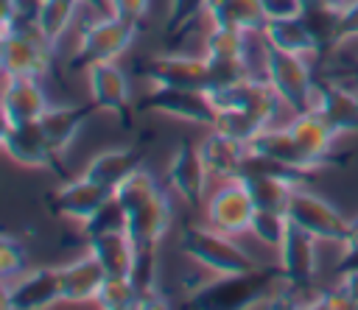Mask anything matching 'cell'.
<instances>
[{
	"label": "cell",
	"instance_id": "obj_1",
	"mask_svg": "<svg viewBox=\"0 0 358 310\" xmlns=\"http://www.w3.org/2000/svg\"><path fill=\"white\" fill-rule=\"evenodd\" d=\"M182 251L210 271L213 276H235L255 271V260L232 240V235H224L213 226H187L182 235Z\"/></svg>",
	"mask_w": 358,
	"mask_h": 310
},
{
	"label": "cell",
	"instance_id": "obj_2",
	"mask_svg": "<svg viewBox=\"0 0 358 310\" xmlns=\"http://www.w3.org/2000/svg\"><path fill=\"white\" fill-rule=\"evenodd\" d=\"M50 61H53V45L36 31L31 20L3 28V42H0L3 75L42 78L45 73H50Z\"/></svg>",
	"mask_w": 358,
	"mask_h": 310
},
{
	"label": "cell",
	"instance_id": "obj_3",
	"mask_svg": "<svg viewBox=\"0 0 358 310\" xmlns=\"http://www.w3.org/2000/svg\"><path fill=\"white\" fill-rule=\"evenodd\" d=\"M137 34H140V22H129L106 11L103 17H98L78 34L73 67L87 70L95 61H117L134 45Z\"/></svg>",
	"mask_w": 358,
	"mask_h": 310
},
{
	"label": "cell",
	"instance_id": "obj_4",
	"mask_svg": "<svg viewBox=\"0 0 358 310\" xmlns=\"http://www.w3.org/2000/svg\"><path fill=\"white\" fill-rule=\"evenodd\" d=\"M263 75L268 78V84L277 89V95L285 101V106L294 115L310 112L316 78L310 75V64L305 56L285 53L263 42Z\"/></svg>",
	"mask_w": 358,
	"mask_h": 310
},
{
	"label": "cell",
	"instance_id": "obj_5",
	"mask_svg": "<svg viewBox=\"0 0 358 310\" xmlns=\"http://www.w3.org/2000/svg\"><path fill=\"white\" fill-rule=\"evenodd\" d=\"M213 106L218 112L224 109H243V112H252L257 115L266 126H274V120L280 117L285 106V101L277 95V89L268 84V78L260 73L243 78V81H235V84H227V87H213L207 89Z\"/></svg>",
	"mask_w": 358,
	"mask_h": 310
},
{
	"label": "cell",
	"instance_id": "obj_6",
	"mask_svg": "<svg viewBox=\"0 0 358 310\" xmlns=\"http://www.w3.org/2000/svg\"><path fill=\"white\" fill-rule=\"evenodd\" d=\"M285 215H288L294 223H299L302 229H308L316 240H324V243H344V237H347L350 218H344L327 198H322L319 193L308 190V184H299V187L291 190Z\"/></svg>",
	"mask_w": 358,
	"mask_h": 310
},
{
	"label": "cell",
	"instance_id": "obj_7",
	"mask_svg": "<svg viewBox=\"0 0 358 310\" xmlns=\"http://www.w3.org/2000/svg\"><path fill=\"white\" fill-rule=\"evenodd\" d=\"M143 78H148L154 87H179V89H210L213 75L207 67L204 53L187 56V53H159L140 64Z\"/></svg>",
	"mask_w": 358,
	"mask_h": 310
},
{
	"label": "cell",
	"instance_id": "obj_8",
	"mask_svg": "<svg viewBox=\"0 0 358 310\" xmlns=\"http://www.w3.org/2000/svg\"><path fill=\"white\" fill-rule=\"evenodd\" d=\"M255 201L249 195V190L243 187L241 179H227L221 182V187L207 198L204 204V218L207 226L224 232V235H246L255 218Z\"/></svg>",
	"mask_w": 358,
	"mask_h": 310
},
{
	"label": "cell",
	"instance_id": "obj_9",
	"mask_svg": "<svg viewBox=\"0 0 358 310\" xmlns=\"http://www.w3.org/2000/svg\"><path fill=\"white\" fill-rule=\"evenodd\" d=\"M140 106L148 109V112H157V115H168V117L185 120V123L204 126V128H213L215 126V117H218V109L213 106V101H210V95L204 89L154 87L143 98Z\"/></svg>",
	"mask_w": 358,
	"mask_h": 310
},
{
	"label": "cell",
	"instance_id": "obj_10",
	"mask_svg": "<svg viewBox=\"0 0 358 310\" xmlns=\"http://www.w3.org/2000/svg\"><path fill=\"white\" fill-rule=\"evenodd\" d=\"M62 302L59 265L22 271L11 279H3V307L6 310H42Z\"/></svg>",
	"mask_w": 358,
	"mask_h": 310
},
{
	"label": "cell",
	"instance_id": "obj_11",
	"mask_svg": "<svg viewBox=\"0 0 358 310\" xmlns=\"http://www.w3.org/2000/svg\"><path fill=\"white\" fill-rule=\"evenodd\" d=\"M168 187L187 204V207H201L204 193H207V168L199 151V142L193 140H179L168 159Z\"/></svg>",
	"mask_w": 358,
	"mask_h": 310
},
{
	"label": "cell",
	"instance_id": "obj_12",
	"mask_svg": "<svg viewBox=\"0 0 358 310\" xmlns=\"http://www.w3.org/2000/svg\"><path fill=\"white\" fill-rule=\"evenodd\" d=\"M310 112H319L322 120L338 137L341 134H358V87L316 78Z\"/></svg>",
	"mask_w": 358,
	"mask_h": 310
},
{
	"label": "cell",
	"instance_id": "obj_13",
	"mask_svg": "<svg viewBox=\"0 0 358 310\" xmlns=\"http://www.w3.org/2000/svg\"><path fill=\"white\" fill-rule=\"evenodd\" d=\"M87 84H90V101L95 109H103L123 123L131 117V95H129V78L117 67V61H95L87 67Z\"/></svg>",
	"mask_w": 358,
	"mask_h": 310
},
{
	"label": "cell",
	"instance_id": "obj_14",
	"mask_svg": "<svg viewBox=\"0 0 358 310\" xmlns=\"http://www.w3.org/2000/svg\"><path fill=\"white\" fill-rule=\"evenodd\" d=\"M3 151L11 162L22 168H48L53 173H62L59 168L62 159L48 145L39 123H20V126L3 123Z\"/></svg>",
	"mask_w": 358,
	"mask_h": 310
},
{
	"label": "cell",
	"instance_id": "obj_15",
	"mask_svg": "<svg viewBox=\"0 0 358 310\" xmlns=\"http://www.w3.org/2000/svg\"><path fill=\"white\" fill-rule=\"evenodd\" d=\"M316 237L302 229L299 223H294L288 218V226H285V235H282V243L277 246V254H280V271L282 276L299 290V288H308L316 276Z\"/></svg>",
	"mask_w": 358,
	"mask_h": 310
},
{
	"label": "cell",
	"instance_id": "obj_16",
	"mask_svg": "<svg viewBox=\"0 0 358 310\" xmlns=\"http://www.w3.org/2000/svg\"><path fill=\"white\" fill-rule=\"evenodd\" d=\"M173 223V207L159 187L151 198L126 212V232L137 249H157Z\"/></svg>",
	"mask_w": 358,
	"mask_h": 310
},
{
	"label": "cell",
	"instance_id": "obj_17",
	"mask_svg": "<svg viewBox=\"0 0 358 310\" xmlns=\"http://www.w3.org/2000/svg\"><path fill=\"white\" fill-rule=\"evenodd\" d=\"M48 106V92L42 89L39 78L3 75V123H36Z\"/></svg>",
	"mask_w": 358,
	"mask_h": 310
},
{
	"label": "cell",
	"instance_id": "obj_18",
	"mask_svg": "<svg viewBox=\"0 0 358 310\" xmlns=\"http://www.w3.org/2000/svg\"><path fill=\"white\" fill-rule=\"evenodd\" d=\"M109 195H112V190L95 184L87 176H78V179L64 182L50 195V209L59 218H67V221H76V223H87Z\"/></svg>",
	"mask_w": 358,
	"mask_h": 310
},
{
	"label": "cell",
	"instance_id": "obj_19",
	"mask_svg": "<svg viewBox=\"0 0 358 310\" xmlns=\"http://www.w3.org/2000/svg\"><path fill=\"white\" fill-rule=\"evenodd\" d=\"M106 279L103 265L95 260L92 251L81 254L78 260L59 265V288H62V302L67 304H84V302H95L101 285Z\"/></svg>",
	"mask_w": 358,
	"mask_h": 310
},
{
	"label": "cell",
	"instance_id": "obj_20",
	"mask_svg": "<svg viewBox=\"0 0 358 310\" xmlns=\"http://www.w3.org/2000/svg\"><path fill=\"white\" fill-rule=\"evenodd\" d=\"M249 151L255 154H263V156H271L277 162H285V165H294L305 173H313L319 168H324L322 162H316L299 142L296 137L288 131V126H266L252 142H249Z\"/></svg>",
	"mask_w": 358,
	"mask_h": 310
},
{
	"label": "cell",
	"instance_id": "obj_21",
	"mask_svg": "<svg viewBox=\"0 0 358 310\" xmlns=\"http://www.w3.org/2000/svg\"><path fill=\"white\" fill-rule=\"evenodd\" d=\"M199 151H201L207 173L218 182H227V179H238L241 162L249 148L243 142L221 134L218 128H207V134L199 140Z\"/></svg>",
	"mask_w": 358,
	"mask_h": 310
},
{
	"label": "cell",
	"instance_id": "obj_22",
	"mask_svg": "<svg viewBox=\"0 0 358 310\" xmlns=\"http://www.w3.org/2000/svg\"><path fill=\"white\" fill-rule=\"evenodd\" d=\"M87 251L95 254V260L103 265L106 276H131L137 246L126 229H112V232L87 237Z\"/></svg>",
	"mask_w": 358,
	"mask_h": 310
},
{
	"label": "cell",
	"instance_id": "obj_23",
	"mask_svg": "<svg viewBox=\"0 0 358 310\" xmlns=\"http://www.w3.org/2000/svg\"><path fill=\"white\" fill-rule=\"evenodd\" d=\"M90 106H48L45 115L36 120L48 145L53 148V154L62 159L67 154V148L76 142L81 126H84V117H87Z\"/></svg>",
	"mask_w": 358,
	"mask_h": 310
},
{
	"label": "cell",
	"instance_id": "obj_24",
	"mask_svg": "<svg viewBox=\"0 0 358 310\" xmlns=\"http://www.w3.org/2000/svg\"><path fill=\"white\" fill-rule=\"evenodd\" d=\"M260 39L277 50H285V53H296V56H319L322 47L313 36V31L308 28V22L302 17H294V20H268L266 28L260 31Z\"/></svg>",
	"mask_w": 358,
	"mask_h": 310
},
{
	"label": "cell",
	"instance_id": "obj_25",
	"mask_svg": "<svg viewBox=\"0 0 358 310\" xmlns=\"http://www.w3.org/2000/svg\"><path fill=\"white\" fill-rule=\"evenodd\" d=\"M143 162V151L140 148H109V151H101L90 159V165L84 168L81 176L92 179L95 184L106 187L115 193V187L131 173L137 170Z\"/></svg>",
	"mask_w": 358,
	"mask_h": 310
},
{
	"label": "cell",
	"instance_id": "obj_26",
	"mask_svg": "<svg viewBox=\"0 0 358 310\" xmlns=\"http://www.w3.org/2000/svg\"><path fill=\"white\" fill-rule=\"evenodd\" d=\"M288 131L296 137V142L322 165H330L333 148H336V131L322 120L319 112H299L288 123Z\"/></svg>",
	"mask_w": 358,
	"mask_h": 310
},
{
	"label": "cell",
	"instance_id": "obj_27",
	"mask_svg": "<svg viewBox=\"0 0 358 310\" xmlns=\"http://www.w3.org/2000/svg\"><path fill=\"white\" fill-rule=\"evenodd\" d=\"M204 17L210 25L241 28L246 34H260L268 22L260 0H210Z\"/></svg>",
	"mask_w": 358,
	"mask_h": 310
},
{
	"label": "cell",
	"instance_id": "obj_28",
	"mask_svg": "<svg viewBox=\"0 0 358 310\" xmlns=\"http://www.w3.org/2000/svg\"><path fill=\"white\" fill-rule=\"evenodd\" d=\"M81 3H84V0H42L31 22H34L36 31L56 47V42H59V39L64 36V31L70 28V22H73V17H76V11H78Z\"/></svg>",
	"mask_w": 358,
	"mask_h": 310
},
{
	"label": "cell",
	"instance_id": "obj_29",
	"mask_svg": "<svg viewBox=\"0 0 358 310\" xmlns=\"http://www.w3.org/2000/svg\"><path fill=\"white\" fill-rule=\"evenodd\" d=\"M238 179L249 190L257 209H274V212H285L291 190L296 187V184H291L285 179H274V176H238Z\"/></svg>",
	"mask_w": 358,
	"mask_h": 310
},
{
	"label": "cell",
	"instance_id": "obj_30",
	"mask_svg": "<svg viewBox=\"0 0 358 310\" xmlns=\"http://www.w3.org/2000/svg\"><path fill=\"white\" fill-rule=\"evenodd\" d=\"M255 34H246L241 28H224L213 25L204 36V56L207 59H249V39Z\"/></svg>",
	"mask_w": 358,
	"mask_h": 310
},
{
	"label": "cell",
	"instance_id": "obj_31",
	"mask_svg": "<svg viewBox=\"0 0 358 310\" xmlns=\"http://www.w3.org/2000/svg\"><path fill=\"white\" fill-rule=\"evenodd\" d=\"M103 310H140L143 307V293L131 282V276H106L95 302Z\"/></svg>",
	"mask_w": 358,
	"mask_h": 310
},
{
	"label": "cell",
	"instance_id": "obj_32",
	"mask_svg": "<svg viewBox=\"0 0 358 310\" xmlns=\"http://www.w3.org/2000/svg\"><path fill=\"white\" fill-rule=\"evenodd\" d=\"M338 11H341V8H330V6H324V3H319V0H313V3L305 6L302 20H305L308 28L313 31V36H316L322 53L330 50V47H338V42H336V34H338Z\"/></svg>",
	"mask_w": 358,
	"mask_h": 310
},
{
	"label": "cell",
	"instance_id": "obj_33",
	"mask_svg": "<svg viewBox=\"0 0 358 310\" xmlns=\"http://www.w3.org/2000/svg\"><path fill=\"white\" fill-rule=\"evenodd\" d=\"M213 128H218L221 134H227V137H232V140H238V142H243V145L249 148V142L266 128V123H263L257 115H252V112H243V109H224V112H218Z\"/></svg>",
	"mask_w": 358,
	"mask_h": 310
},
{
	"label": "cell",
	"instance_id": "obj_34",
	"mask_svg": "<svg viewBox=\"0 0 358 310\" xmlns=\"http://www.w3.org/2000/svg\"><path fill=\"white\" fill-rule=\"evenodd\" d=\"M157 190H159V184H157L154 173L140 165L137 170H131V173L115 187V198H117L120 207L129 212V209H134L137 204H143L145 198H151Z\"/></svg>",
	"mask_w": 358,
	"mask_h": 310
},
{
	"label": "cell",
	"instance_id": "obj_35",
	"mask_svg": "<svg viewBox=\"0 0 358 310\" xmlns=\"http://www.w3.org/2000/svg\"><path fill=\"white\" fill-rule=\"evenodd\" d=\"M285 226H288V215H285V212H274V209H255V218H252L249 235H252L255 240H260L263 246L277 249V246L282 243Z\"/></svg>",
	"mask_w": 358,
	"mask_h": 310
},
{
	"label": "cell",
	"instance_id": "obj_36",
	"mask_svg": "<svg viewBox=\"0 0 358 310\" xmlns=\"http://www.w3.org/2000/svg\"><path fill=\"white\" fill-rule=\"evenodd\" d=\"M84 226V235L92 237V235H101V232H112V229H126V209L120 207V201L115 198V193L98 207V212L81 223Z\"/></svg>",
	"mask_w": 358,
	"mask_h": 310
},
{
	"label": "cell",
	"instance_id": "obj_37",
	"mask_svg": "<svg viewBox=\"0 0 358 310\" xmlns=\"http://www.w3.org/2000/svg\"><path fill=\"white\" fill-rule=\"evenodd\" d=\"M210 0H168V17H165V28L173 34L185 25H190L193 20H199L207 11Z\"/></svg>",
	"mask_w": 358,
	"mask_h": 310
},
{
	"label": "cell",
	"instance_id": "obj_38",
	"mask_svg": "<svg viewBox=\"0 0 358 310\" xmlns=\"http://www.w3.org/2000/svg\"><path fill=\"white\" fill-rule=\"evenodd\" d=\"M22 271H28L25 246L17 243L11 235H3V240H0V274H3V279H11Z\"/></svg>",
	"mask_w": 358,
	"mask_h": 310
},
{
	"label": "cell",
	"instance_id": "obj_39",
	"mask_svg": "<svg viewBox=\"0 0 358 310\" xmlns=\"http://www.w3.org/2000/svg\"><path fill=\"white\" fill-rule=\"evenodd\" d=\"M148 6L151 0H106V11L129 22H143L148 17Z\"/></svg>",
	"mask_w": 358,
	"mask_h": 310
},
{
	"label": "cell",
	"instance_id": "obj_40",
	"mask_svg": "<svg viewBox=\"0 0 358 310\" xmlns=\"http://www.w3.org/2000/svg\"><path fill=\"white\" fill-rule=\"evenodd\" d=\"M305 307H324V310H355V302L350 299V293L338 285L333 290H322L313 296V302H308Z\"/></svg>",
	"mask_w": 358,
	"mask_h": 310
},
{
	"label": "cell",
	"instance_id": "obj_41",
	"mask_svg": "<svg viewBox=\"0 0 358 310\" xmlns=\"http://www.w3.org/2000/svg\"><path fill=\"white\" fill-rule=\"evenodd\" d=\"M352 39H358V0H350L338 11V34H336V42L338 45H347Z\"/></svg>",
	"mask_w": 358,
	"mask_h": 310
},
{
	"label": "cell",
	"instance_id": "obj_42",
	"mask_svg": "<svg viewBox=\"0 0 358 310\" xmlns=\"http://www.w3.org/2000/svg\"><path fill=\"white\" fill-rule=\"evenodd\" d=\"M266 20H294L305 14V0H260Z\"/></svg>",
	"mask_w": 358,
	"mask_h": 310
},
{
	"label": "cell",
	"instance_id": "obj_43",
	"mask_svg": "<svg viewBox=\"0 0 358 310\" xmlns=\"http://www.w3.org/2000/svg\"><path fill=\"white\" fill-rule=\"evenodd\" d=\"M350 271H358V243L344 246V254H341L338 263H336V274H338V276H341V274H350Z\"/></svg>",
	"mask_w": 358,
	"mask_h": 310
},
{
	"label": "cell",
	"instance_id": "obj_44",
	"mask_svg": "<svg viewBox=\"0 0 358 310\" xmlns=\"http://www.w3.org/2000/svg\"><path fill=\"white\" fill-rule=\"evenodd\" d=\"M341 288L350 293V299L355 302V310H358V271H350V274H341Z\"/></svg>",
	"mask_w": 358,
	"mask_h": 310
},
{
	"label": "cell",
	"instance_id": "obj_45",
	"mask_svg": "<svg viewBox=\"0 0 358 310\" xmlns=\"http://www.w3.org/2000/svg\"><path fill=\"white\" fill-rule=\"evenodd\" d=\"M352 243H358V215H355V218H350L347 237H344V243H341V246H352Z\"/></svg>",
	"mask_w": 358,
	"mask_h": 310
},
{
	"label": "cell",
	"instance_id": "obj_46",
	"mask_svg": "<svg viewBox=\"0 0 358 310\" xmlns=\"http://www.w3.org/2000/svg\"><path fill=\"white\" fill-rule=\"evenodd\" d=\"M319 3H324V6H330V8H344L350 0H319Z\"/></svg>",
	"mask_w": 358,
	"mask_h": 310
},
{
	"label": "cell",
	"instance_id": "obj_47",
	"mask_svg": "<svg viewBox=\"0 0 358 310\" xmlns=\"http://www.w3.org/2000/svg\"><path fill=\"white\" fill-rule=\"evenodd\" d=\"M352 75H355V81H358V64H355V67H352Z\"/></svg>",
	"mask_w": 358,
	"mask_h": 310
},
{
	"label": "cell",
	"instance_id": "obj_48",
	"mask_svg": "<svg viewBox=\"0 0 358 310\" xmlns=\"http://www.w3.org/2000/svg\"><path fill=\"white\" fill-rule=\"evenodd\" d=\"M308 3H313V0H305V6H308Z\"/></svg>",
	"mask_w": 358,
	"mask_h": 310
}]
</instances>
